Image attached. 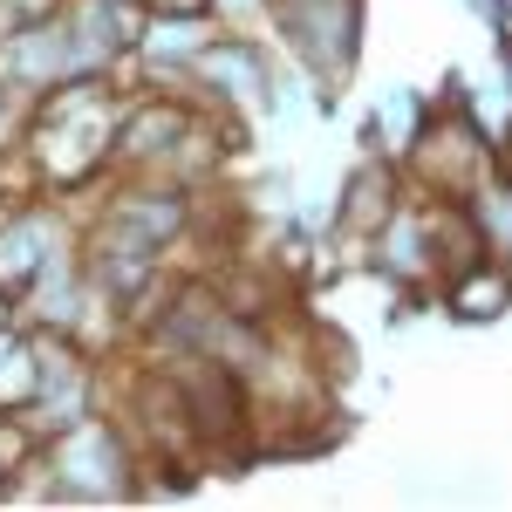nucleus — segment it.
<instances>
[{
	"label": "nucleus",
	"mask_w": 512,
	"mask_h": 512,
	"mask_svg": "<svg viewBox=\"0 0 512 512\" xmlns=\"http://www.w3.org/2000/svg\"><path fill=\"white\" fill-rule=\"evenodd\" d=\"M35 478L48 506H130V499H144V451L123 417L89 410L82 424L41 437Z\"/></svg>",
	"instance_id": "nucleus-1"
},
{
	"label": "nucleus",
	"mask_w": 512,
	"mask_h": 512,
	"mask_svg": "<svg viewBox=\"0 0 512 512\" xmlns=\"http://www.w3.org/2000/svg\"><path fill=\"white\" fill-rule=\"evenodd\" d=\"M280 48L308 69L315 89H342L362 62V0H267Z\"/></svg>",
	"instance_id": "nucleus-2"
},
{
	"label": "nucleus",
	"mask_w": 512,
	"mask_h": 512,
	"mask_svg": "<svg viewBox=\"0 0 512 512\" xmlns=\"http://www.w3.org/2000/svg\"><path fill=\"white\" fill-rule=\"evenodd\" d=\"M185 82L198 89V103H212L219 117H233V110L280 117V110H287V89H280V76H274L267 41L239 35V28H219V35L205 41L192 55V69H185Z\"/></svg>",
	"instance_id": "nucleus-3"
},
{
	"label": "nucleus",
	"mask_w": 512,
	"mask_h": 512,
	"mask_svg": "<svg viewBox=\"0 0 512 512\" xmlns=\"http://www.w3.org/2000/svg\"><path fill=\"white\" fill-rule=\"evenodd\" d=\"M76 212L62 205V192H41V198H14L0 205V287L21 301V287L62 253L76 246Z\"/></svg>",
	"instance_id": "nucleus-4"
},
{
	"label": "nucleus",
	"mask_w": 512,
	"mask_h": 512,
	"mask_svg": "<svg viewBox=\"0 0 512 512\" xmlns=\"http://www.w3.org/2000/svg\"><path fill=\"white\" fill-rule=\"evenodd\" d=\"M198 103L178 96V89H158V96H137L117 110V137H110V171H171L185 130H192Z\"/></svg>",
	"instance_id": "nucleus-5"
},
{
	"label": "nucleus",
	"mask_w": 512,
	"mask_h": 512,
	"mask_svg": "<svg viewBox=\"0 0 512 512\" xmlns=\"http://www.w3.org/2000/svg\"><path fill=\"white\" fill-rule=\"evenodd\" d=\"M62 82H76V48H69V21L62 14L0 35V89L21 110H35L41 96H55Z\"/></svg>",
	"instance_id": "nucleus-6"
},
{
	"label": "nucleus",
	"mask_w": 512,
	"mask_h": 512,
	"mask_svg": "<svg viewBox=\"0 0 512 512\" xmlns=\"http://www.w3.org/2000/svg\"><path fill=\"white\" fill-rule=\"evenodd\" d=\"M403 192H410V178H403L396 158H355V171L342 178V192H335V219L328 226L342 239H362L369 246V233L403 205Z\"/></svg>",
	"instance_id": "nucleus-7"
},
{
	"label": "nucleus",
	"mask_w": 512,
	"mask_h": 512,
	"mask_svg": "<svg viewBox=\"0 0 512 512\" xmlns=\"http://www.w3.org/2000/svg\"><path fill=\"white\" fill-rule=\"evenodd\" d=\"M444 308H451V321H465V328H492V321L512 315V267L506 260H492V253H478V260H465L458 274H444Z\"/></svg>",
	"instance_id": "nucleus-8"
},
{
	"label": "nucleus",
	"mask_w": 512,
	"mask_h": 512,
	"mask_svg": "<svg viewBox=\"0 0 512 512\" xmlns=\"http://www.w3.org/2000/svg\"><path fill=\"white\" fill-rule=\"evenodd\" d=\"M465 205V219H472L478 246L492 253V260H506L512 267V158H492L485 171L472 178V192L458 198Z\"/></svg>",
	"instance_id": "nucleus-9"
},
{
	"label": "nucleus",
	"mask_w": 512,
	"mask_h": 512,
	"mask_svg": "<svg viewBox=\"0 0 512 512\" xmlns=\"http://www.w3.org/2000/svg\"><path fill=\"white\" fill-rule=\"evenodd\" d=\"M69 0H0V35L7 28H28V21H55Z\"/></svg>",
	"instance_id": "nucleus-10"
},
{
	"label": "nucleus",
	"mask_w": 512,
	"mask_h": 512,
	"mask_svg": "<svg viewBox=\"0 0 512 512\" xmlns=\"http://www.w3.org/2000/svg\"><path fill=\"white\" fill-rule=\"evenodd\" d=\"M7 117H28V110H21V103H14V96L0 89V130H7Z\"/></svg>",
	"instance_id": "nucleus-11"
}]
</instances>
